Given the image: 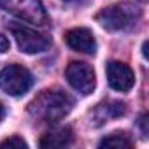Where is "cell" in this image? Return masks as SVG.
Returning a JSON list of instances; mask_svg holds the SVG:
<instances>
[{
  "instance_id": "1",
  "label": "cell",
  "mask_w": 149,
  "mask_h": 149,
  "mask_svg": "<svg viewBox=\"0 0 149 149\" xmlns=\"http://www.w3.org/2000/svg\"><path fill=\"white\" fill-rule=\"evenodd\" d=\"M72 105H74V102L67 93L58 91V90H47V91H42L28 105V112L37 119L54 123V121H60L61 118H65L70 112Z\"/></svg>"
},
{
  "instance_id": "7",
  "label": "cell",
  "mask_w": 149,
  "mask_h": 149,
  "mask_svg": "<svg viewBox=\"0 0 149 149\" xmlns=\"http://www.w3.org/2000/svg\"><path fill=\"white\" fill-rule=\"evenodd\" d=\"M105 74H107V83L112 90L116 91H121V93H126L133 88L135 84V76H133V70L126 65V63H121V61H109L107 63V68H105Z\"/></svg>"
},
{
  "instance_id": "15",
  "label": "cell",
  "mask_w": 149,
  "mask_h": 149,
  "mask_svg": "<svg viewBox=\"0 0 149 149\" xmlns=\"http://www.w3.org/2000/svg\"><path fill=\"white\" fill-rule=\"evenodd\" d=\"M4 114H6V109H4V105H2V102H0V121L4 119Z\"/></svg>"
},
{
  "instance_id": "14",
  "label": "cell",
  "mask_w": 149,
  "mask_h": 149,
  "mask_svg": "<svg viewBox=\"0 0 149 149\" xmlns=\"http://www.w3.org/2000/svg\"><path fill=\"white\" fill-rule=\"evenodd\" d=\"M139 125H140V128H142V133H144V137H146V135H147V116H146V114L140 118Z\"/></svg>"
},
{
  "instance_id": "13",
  "label": "cell",
  "mask_w": 149,
  "mask_h": 149,
  "mask_svg": "<svg viewBox=\"0 0 149 149\" xmlns=\"http://www.w3.org/2000/svg\"><path fill=\"white\" fill-rule=\"evenodd\" d=\"M9 47H11L9 39H7L4 33H0V53H7V51H9Z\"/></svg>"
},
{
  "instance_id": "3",
  "label": "cell",
  "mask_w": 149,
  "mask_h": 149,
  "mask_svg": "<svg viewBox=\"0 0 149 149\" xmlns=\"http://www.w3.org/2000/svg\"><path fill=\"white\" fill-rule=\"evenodd\" d=\"M2 9L21 21L32 25H46L47 13L44 9L42 0H0Z\"/></svg>"
},
{
  "instance_id": "4",
  "label": "cell",
  "mask_w": 149,
  "mask_h": 149,
  "mask_svg": "<svg viewBox=\"0 0 149 149\" xmlns=\"http://www.w3.org/2000/svg\"><path fill=\"white\" fill-rule=\"evenodd\" d=\"M32 74L23 65H7L0 72V88L7 95L19 97L32 88Z\"/></svg>"
},
{
  "instance_id": "9",
  "label": "cell",
  "mask_w": 149,
  "mask_h": 149,
  "mask_svg": "<svg viewBox=\"0 0 149 149\" xmlns=\"http://www.w3.org/2000/svg\"><path fill=\"white\" fill-rule=\"evenodd\" d=\"M74 140V133L70 128H56L53 132H47L42 139H40V147H65L68 144H72Z\"/></svg>"
},
{
  "instance_id": "11",
  "label": "cell",
  "mask_w": 149,
  "mask_h": 149,
  "mask_svg": "<svg viewBox=\"0 0 149 149\" xmlns=\"http://www.w3.org/2000/svg\"><path fill=\"white\" fill-rule=\"evenodd\" d=\"M132 140L125 135V133H112L105 139L100 140V147H116V149H125V147H132Z\"/></svg>"
},
{
  "instance_id": "8",
  "label": "cell",
  "mask_w": 149,
  "mask_h": 149,
  "mask_svg": "<svg viewBox=\"0 0 149 149\" xmlns=\"http://www.w3.org/2000/svg\"><path fill=\"white\" fill-rule=\"evenodd\" d=\"M65 42L74 51L86 53V54H95L97 53V40H95L93 33L88 28H72V30H68L65 33Z\"/></svg>"
},
{
  "instance_id": "6",
  "label": "cell",
  "mask_w": 149,
  "mask_h": 149,
  "mask_svg": "<svg viewBox=\"0 0 149 149\" xmlns=\"http://www.w3.org/2000/svg\"><path fill=\"white\" fill-rule=\"evenodd\" d=\"M11 32H13V35L16 39L18 47L26 54L42 53L51 44L49 39L44 33H40V32H37V30H33L30 26H25V25H13Z\"/></svg>"
},
{
  "instance_id": "2",
  "label": "cell",
  "mask_w": 149,
  "mask_h": 149,
  "mask_svg": "<svg viewBox=\"0 0 149 149\" xmlns=\"http://www.w3.org/2000/svg\"><path fill=\"white\" fill-rule=\"evenodd\" d=\"M97 23L109 32L130 30L140 19V9L132 2H118L109 7H104L97 16Z\"/></svg>"
},
{
  "instance_id": "10",
  "label": "cell",
  "mask_w": 149,
  "mask_h": 149,
  "mask_svg": "<svg viewBox=\"0 0 149 149\" xmlns=\"http://www.w3.org/2000/svg\"><path fill=\"white\" fill-rule=\"evenodd\" d=\"M121 114H125V104L112 100V102H105V104L97 105V109L93 112V119L97 121V125H102L107 119L119 118Z\"/></svg>"
},
{
  "instance_id": "12",
  "label": "cell",
  "mask_w": 149,
  "mask_h": 149,
  "mask_svg": "<svg viewBox=\"0 0 149 149\" xmlns=\"http://www.w3.org/2000/svg\"><path fill=\"white\" fill-rule=\"evenodd\" d=\"M0 147H11V149H26L28 147V144L21 139V137H18V135H14V137H9V139H6V140H2L0 142Z\"/></svg>"
},
{
  "instance_id": "16",
  "label": "cell",
  "mask_w": 149,
  "mask_h": 149,
  "mask_svg": "<svg viewBox=\"0 0 149 149\" xmlns=\"http://www.w3.org/2000/svg\"><path fill=\"white\" fill-rule=\"evenodd\" d=\"M63 2H77V0H63Z\"/></svg>"
},
{
  "instance_id": "5",
  "label": "cell",
  "mask_w": 149,
  "mask_h": 149,
  "mask_svg": "<svg viewBox=\"0 0 149 149\" xmlns=\"http://www.w3.org/2000/svg\"><path fill=\"white\" fill-rule=\"evenodd\" d=\"M65 77H67L68 84L76 91H79L81 95L93 93V90L97 86L95 70L91 65H88L84 61H72L65 70Z\"/></svg>"
}]
</instances>
